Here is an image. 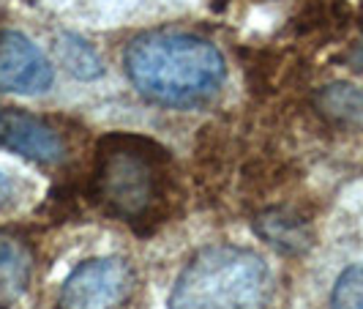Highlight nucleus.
I'll return each mask as SVG.
<instances>
[{"instance_id": "f257e3e1", "label": "nucleus", "mask_w": 363, "mask_h": 309, "mask_svg": "<svg viewBox=\"0 0 363 309\" xmlns=\"http://www.w3.org/2000/svg\"><path fill=\"white\" fill-rule=\"evenodd\" d=\"M169 189L172 156L156 140L126 131L99 140L88 195L104 214L147 233L164 219Z\"/></svg>"}, {"instance_id": "f03ea898", "label": "nucleus", "mask_w": 363, "mask_h": 309, "mask_svg": "<svg viewBox=\"0 0 363 309\" xmlns=\"http://www.w3.org/2000/svg\"><path fill=\"white\" fill-rule=\"evenodd\" d=\"M123 69L143 99L169 109H191L216 99L227 63L216 44L189 33H145L123 53Z\"/></svg>"}, {"instance_id": "7ed1b4c3", "label": "nucleus", "mask_w": 363, "mask_h": 309, "mask_svg": "<svg viewBox=\"0 0 363 309\" xmlns=\"http://www.w3.org/2000/svg\"><path fill=\"white\" fill-rule=\"evenodd\" d=\"M271 291L265 260L243 246H205L169 293V309H262Z\"/></svg>"}, {"instance_id": "20e7f679", "label": "nucleus", "mask_w": 363, "mask_h": 309, "mask_svg": "<svg viewBox=\"0 0 363 309\" xmlns=\"http://www.w3.org/2000/svg\"><path fill=\"white\" fill-rule=\"evenodd\" d=\"M134 282L137 276L126 257H93L69 273L57 309H123Z\"/></svg>"}, {"instance_id": "39448f33", "label": "nucleus", "mask_w": 363, "mask_h": 309, "mask_svg": "<svg viewBox=\"0 0 363 309\" xmlns=\"http://www.w3.org/2000/svg\"><path fill=\"white\" fill-rule=\"evenodd\" d=\"M55 80L52 63L28 36L17 31H0V91L36 96Z\"/></svg>"}, {"instance_id": "423d86ee", "label": "nucleus", "mask_w": 363, "mask_h": 309, "mask_svg": "<svg viewBox=\"0 0 363 309\" xmlns=\"http://www.w3.org/2000/svg\"><path fill=\"white\" fill-rule=\"evenodd\" d=\"M0 146L38 164L60 162L66 151L60 134L52 126L17 109H0Z\"/></svg>"}, {"instance_id": "0eeeda50", "label": "nucleus", "mask_w": 363, "mask_h": 309, "mask_svg": "<svg viewBox=\"0 0 363 309\" xmlns=\"http://www.w3.org/2000/svg\"><path fill=\"white\" fill-rule=\"evenodd\" d=\"M33 255L19 238L0 236V309H11L30 285Z\"/></svg>"}, {"instance_id": "6e6552de", "label": "nucleus", "mask_w": 363, "mask_h": 309, "mask_svg": "<svg viewBox=\"0 0 363 309\" xmlns=\"http://www.w3.org/2000/svg\"><path fill=\"white\" fill-rule=\"evenodd\" d=\"M257 233L284 255H298L309 246V227L306 222L290 208H271L262 211L255 222Z\"/></svg>"}, {"instance_id": "1a4fd4ad", "label": "nucleus", "mask_w": 363, "mask_h": 309, "mask_svg": "<svg viewBox=\"0 0 363 309\" xmlns=\"http://www.w3.org/2000/svg\"><path fill=\"white\" fill-rule=\"evenodd\" d=\"M317 107L323 115L339 124H358L363 121V93L355 85L333 82L317 93Z\"/></svg>"}, {"instance_id": "9d476101", "label": "nucleus", "mask_w": 363, "mask_h": 309, "mask_svg": "<svg viewBox=\"0 0 363 309\" xmlns=\"http://www.w3.org/2000/svg\"><path fill=\"white\" fill-rule=\"evenodd\" d=\"M57 58L66 66V72H72L77 80L88 82V80H99L104 74L101 58L96 55V50L74 33H63L57 38Z\"/></svg>"}, {"instance_id": "9b49d317", "label": "nucleus", "mask_w": 363, "mask_h": 309, "mask_svg": "<svg viewBox=\"0 0 363 309\" xmlns=\"http://www.w3.org/2000/svg\"><path fill=\"white\" fill-rule=\"evenodd\" d=\"M330 309H363V263L339 273L330 293Z\"/></svg>"}, {"instance_id": "f8f14e48", "label": "nucleus", "mask_w": 363, "mask_h": 309, "mask_svg": "<svg viewBox=\"0 0 363 309\" xmlns=\"http://www.w3.org/2000/svg\"><path fill=\"white\" fill-rule=\"evenodd\" d=\"M11 192H14V183L6 173H0V208L11 200Z\"/></svg>"}, {"instance_id": "ddd939ff", "label": "nucleus", "mask_w": 363, "mask_h": 309, "mask_svg": "<svg viewBox=\"0 0 363 309\" xmlns=\"http://www.w3.org/2000/svg\"><path fill=\"white\" fill-rule=\"evenodd\" d=\"M352 66H355V69L363 74V44L358 47V50H355V53H352Z\"/></svg>"}]
</instances>
